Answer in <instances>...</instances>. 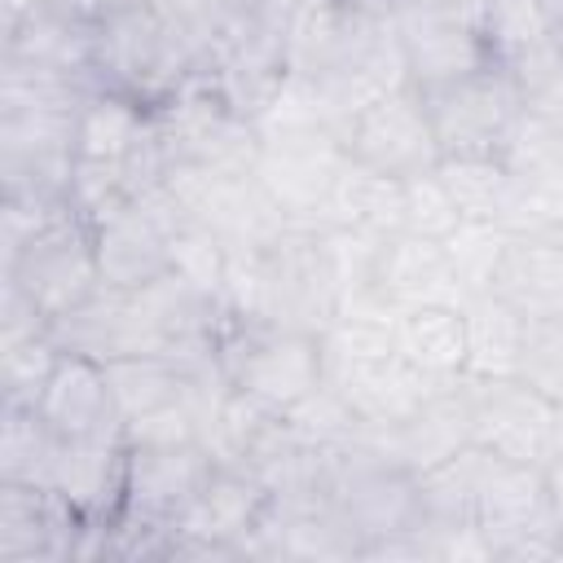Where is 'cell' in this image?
<instances>
[{
  "instance_id": "cb8c5ba5",
  "label": "cell",
  "mask_w": 563,
  "mask_h": 563,
  "mask_svg": "<svg viewBox=\"0 0 563 563\" xmlns=\"http://www.w3.org/2000/svg\"><path fill=\"white\" fill-rule=\"evenodd\" d=\"M440 180L453 194L462 224H497L501 229V207H506V185L510 172L497 154H466V158H440Z\"/></svg>"
},
{
  "instance_id": "9a60e30c",
  "label": "cell",
  "mask_w": 563,
  "mask_h": 563,
  "mask_svg": "<svg viewBox=\"0 0 563 563\" xmlns=\"http://www.w3.org/2000/svg\"><path fill=\"white\" fill-rule=\"evenodd\" d=\"M123 479H128V435H88V440H62L53 462V493L70 501L84 519H114L123 506Z\"/></svg>"
},
{
  "instance_id": "4dcf8cb0",
  "label": "cell",
  "mask_w": 563,
  "mask_h": 563,
  "mask_svg": "<svg viewBox=\"0 0 563 563\" xmlns=\"http://www.w3.org/2000/svg\"><path fill=\"white\" fill-rule=\"evenodd\" d=\"M545 484H550V501H554V519L563 528V444L554 449V457L545 462Z\"/></svg>"
},
{
  "instance_id": "44dd1931",
  "label": "cell",
  "mask_w": 563,
  "mask_h": 563,
  "mask_svg": "<svg viewBox=\"0 0 563 563\" xmlns=\"http://www.w3.org/2000/svg\"><path fill=\"white\" fill-rule=\"evenodd\" d=\"M462 317H466V374L462 378H515L523 317L497 295L466 299Z\"/></svg>"
},
{
  "instance_id": "d6a6232c",
  "label": "cell",
  "mask_w": 563,
  "mask_h": 563,
  "mask_svg": "<svg viewBox=\"0 0 563 563\" xmlns=\"http://www.w3.org/2000/svg\"><path fill=\"white\" fill-rule=\"evenodd\" d=\"M545 18H550V31H563V0H541Z\"/></svg>"
},
{
  "instance_id": "30bf717a",
  "label": "cell",
  "mask_w": 563,
  "mask_h": 563,
  "mask_svg": "<svg viewBox=\"0 0 563 563\" xmlns=\"http://www.w3.org/2000/svg\"><path fill=\"white\" fill-rule=\"evenodd\" d=\"M211 471H216V457L207 453L202 440H185V444H128V479H123L119 515L172 528L185 515V506L202 493Z\"/></svg>"
},
{
  "instance_id": "d6986e66",
  "label": "cell",
  "mask_w": 563,
  "mask_h": 563,
  "mask_svg": "<svg viewBox=\"0 0 563 563\" xmlns=\"http://www.w3.org/2000/svg\"><path fill=\"white\" fill-rule=\"evenodd\" d=\"M325 224L347 229V233H361L369 242H383L391 233H405V180L347 158V167L339 172V185H334Z\"/></svg>"
},
{
  "instance_id": "6da1fadb",
  "label": "cell",
  "mask_w": 563,
  "mask_h": 563,
  "mask_svg": "<svg viewBox=\"0 0 563 563\" xmlns=\"http://www.w3.org/2000/svg\"><path fill=\"white\" fill-rule=\"evenodd\" d=\"M198 70L194 48L167 22L154 0H119L92 18V62L88 84L136 97L141 106H163Z\"/></svg>"
},
{
  "instance_id": "7402d4cb",
  "label": "cell",
  "mask_w": 563,
  "mask_h": 563,
  "mask_svg": "<svg viewBox=\"0 0 563 563\" xmlns=\"http://www.w3.org/2000/svg\"><path fill=\"white\" fill-rule=\"evenodd\" d=\"M57 449H62V440L40 418L35 405H4L0 409V479L4 484L53 488Z\"/></svg>"
},
{
  "instance_id": "52a82bcc",
  "label": "cell",
  "mask_w": 563,
  "mask_h": 563,
  "mask_svg": "<svg viewBox=\"0 0 563 563\" xmlns=\"http://www.w3.org/2000/svg\"><path fill=\"white\" fill-rule=\"evenodd\" d=\"M471 400V444L506 462L545 466L563 444V405L519 378H462Z\"/></svg>"
},
{
  "instance_id": "83f0119b",
  "label": "cell",
  "mask_w": 563,
  "mask_h": 563,
  "mask_svg": "<svg viewBox=\"0 0 563 563\" xmlns=\"http://www.w3.org/2000/svg\"><path fill=\"white\" fill-rule=\"evenodd\" d=\"M57 356H62V347L48 334L0 343V400L4 405H35Z\"/></svg>"
},
{
  "instance_id": "603a6c76",
  "label": "cell",
  "mask_w": 563,
  "mask_h": 563,
  "mask_svg": "<svg viewBox=\"0 0 563 563\" xmlns=\"http://www.w3.org/2000/svg\"><path fill=\"white\" fill-rule=\"evenodd\" d=\"M106 378H110V391H114V405H119L123 422L145 418V413L185 396V369L172 356H158V352L106 361Z\"/></svg>"
},
{
  "instance_id": "5b68a950",
  "label": "cell",
  "mask_w": 563,
  "mask_h": 563,
  "mask_svg": "<svg viewBox=\"0 0 563 563\" xmlns=\"http://www.w3.org/2000/svg\"><path fill=\"white\" fill-rule=\"evenodd\" d=\"M4 282L18 286L53 325L70 308H79L92 290H101L92 224L75 211L57 216L48 229L26 238L18 255L4 260Z\"/></svg>"
},
{
  "instance_id": "7c38bea8",
  "label": "cell",
  "mask_w": 563,
  "mask_h": 563,
  "mask_svg": "<svg viewBox=\"0 0 563 563\" xmlns=\"http://www.w3.org/2000/svg\"><path fill=\"white\" fill-rule=\"evenodd\" d=\"M365 290H374L396 312L418 303H466V290L449 264L444 242L418 233H391L374 246Z\"/></svg>"
},
{
  "instance_id": "2e32d148",
  "label": "cell",
  "mask_w": 563,
  "mask_h": 563,
  "mask_svg": "<svg viewBox=\"0 0 563 563\" xmlns=\"http://www.w3.org/2000/svg\"><path fill=\"white\" fill-rule=\"evenodd\" d=\"M488 295L519 317H563V233H506Z\"/></svg>"
},
{
  "instance_id": "ffe728a7",
  "label": "cell",
  "mask_w": 563,
  "mask_h": 563,
  "mask_svg": "<svg viewBox=\"0 0 563 563\" xmlns=\"http://www.w3.org/2000/svg\"><path fill=\"white\" fill-rule=\"evenodd\" d=\"M145 128H150V106L110 88H88L75 119V154L92 163H123L132 145L145 136Z\"/></svg>"
},
{
  "instance_id": "4316f807",
  "label": "cell",
  "mask_w": 563,
  "mask_h": 563,
  "mask_svg": "<svg viewBox=\"0 0 563 563\" xmlns=\"http://www.w3.org/2000/svg\"><path fill=\"white\" fill-rule=\"evenodd\" d=\"M515 378L563 405V317H523Z\"/></svg>"
},
{
  "instance_id": "f1b7e54d",
  "label": "cell",
  "mask_w": 563,
  "mask_h": 563,
  "mask_svg": "<svg viewBox=\"0 0 563 563\" xmlns=\"http://www.w3.org/2000/svg\"><path fill=\"white\" fill-rule=\"evenodd\" d=\"M462 229V211L453 202V194L444 189L440 172H422V176H409L405 180V233H418V238H453Z\"/></svg>"
},
{
  "instance_id": "9c48e42d",
  "label": "cell",
  "mask_w": 563,
  "mask_h": 563,
  "mask_svg": "<svg viewBox=\"0 0 563 563\" xmlns=\"http://www.w3.org/2000/svg\"><path fill=\"white\" fill-rule=\"evenodd\" d=\"M325 383L339 391V400L352 409V418L361 422V431L369 427H391L405 422L409 413H418L435 391H444L440 383H431L427 374H418L405 356H396L391 347L383 352H361V356H325ZM453 387V383H449Z\"/></svg>"
},
{
  "instance_id": "e0dca14e",
  "label": "cell",
  "mask_w": 563,
  "mask_h": 563,
  "mask_svg": "<svg viewBox=\"0 0 563 563\" xmlns=\"http://www.w3.org/2000/svg\"><path fill=\"white\" fill-rule=\"evenodd\" d=\"M88 62H92V18H84L70 4L40 9V13L4 26V62L0 66L75 75L88 84Z\"/></svg>"
},
{
  "instance_id": "ba28073f",
  "label": "cell",
  "mask_w": 563,
  "mask_h": 563,
  "mask_svg": "<svg viewBox=\"0 0 563 563\" xmlns=\"http://www.w3.org/2000/svg\"><path fill=\"white\" fill-rule=\"evenodd\" d=\"M343 150L352 163H365L374 172H387L396 180L422 176L440 167V141L427 119V106L413 84L391 88L374 97L347 128H343Z\"/></svg>"
},
{
  "instance_id": "4fadbf2b",
  "label": "cell",
  "mask_w": 563,
  "mask_h": 563,
  "mask_svg": "<svg viewBox=\"0 0 563 563\" xmlns=\"http://www.w3.org/2000/svg\"><path fill=\"white\" fill-rule=\"evenodd\" d=\"M35 409L57 431V440H88V435L123 431L106 365L92 356H75V352L57 356Z\"/></svg>"
},
{
  "instance_id": "1f68e13d",
  "label": "cell",
  "mask_w": 563,
  "mask_h": 563,
  "mask_svg": "<svg viewBox=\"0 0 563 563\" xmlns=\"http://www.w3.org/2000/svg\"><path fill=\"white\" fill-rule=\"evenodd\" d=\"M57 4H70L75 9V0H4V26L22 22V18L40 13V9H57Z\"/></svg>"
},
{
  "instance_id": "d4e9b609",
  "label": "cell",
  "mask_w": 563,
  "mask_h": 563,
  "mask_svg": "<svg viewBox=\"0 0 563 563\" xmlns=\"http://www.w3.org/2000/svg\"><path fill=\"white\" fill-rule=\"evenodd\" d=\"M501 229L506 233H563V167L510 172Z\"/></svg>"
},
{
  "instance_id": "277c9868",
  "label": "cell",
  "mask_w": 563,
  "mask_h": 563,
  "mask_svg": "<svg viewBox=\"0 0 563 563\" xmlns=\"http://www.w3.org/2000/svg\"><path fill=\"white\" fill-rule=\"evenodd\" d=\"M325 501L361 537L365 550L374 541H387L396 532H409L413 519H418L413 471H405L391 457L374 453L365 440H352V444H334L330 449Z\"/></svg>"
},
{
  "instance_id": "5bb4252c",
  "label": "cell",
  "mask_w": 563,
  "mask_h": 563,
  "mask_svg": "<svg viewBox=\"0 0 563 563\" xmlns=\"http://www.w3.org/2000/svg\"><path fill=\"white\" fill-rule=\"evenodd\" d=\"M101 286L141 290L172 268V233L132 198L92 224Z\"/></svg>"
},
{
  "instance_id": "8992f818",
  "label": "cell",
  "mask_w": 563,
  "mask_h": 563,
  "mask_svg": "<svg viewBox=\"0 0 563 563\" xmlns=\"http://www.w3.org/2000/svg\"><path fill=\"white\" fill-rule=\"evenodd\" d=\"M418 97L427 106V119L435 128L444 158L501 154L506 132L515 128V119L523 110L519 88L501 66H479L449 84L418 88Z\"/></svg>"
},
{
  "instance_id": "f546056e",
  "label": "cell",
  "mask_w": 563,
  "mask_h": 563,
  "mask_svg": "<svg viewBox=\"0 0 563 563\" xmlns=\"http://www.w3.org/2000/svg\"><path fill=\"white\" fill-rule=\"evenodd\" d=\"M308 0H242V9L251 13V18H260L264 26H273V31H282L286 35V26L295 22V13L303 9Z\"/></svg>"
},
{
  "instance_id": "8fae6325",
  "label": "cell",
  "mask_w": 563,
  "mask_h": 563,
  "mask_svg": "<svg viewBox=\"0 0 563 563\" xmlns=\"http://www.w3.org/2000/svg\"><path fill=\"white\" fill-rule=\"evenodd\" d=\"M88 519L53 488L0 479V563L75 559Z\"/></svg>"
},
{
  "instance_id": "7a4b0ae2",
  "label": "cell",
  "mask_w": 563,
  "mask_h": 563,
  "mask_svg": "<svg viewBox=\"0 0 563 563\" xmlns=\"http://www.w3.org/2000/svg\"><path fill=\"white\" fill-rule=\"evenodd\" d=\"M216 356L229 387L268 413L295 409L303 396H312L325 383L321 334L295 325L229 317L216 334Z\"/></svg>"
},
{
  "instance_id": "484cf974",
  "label": "cell",
  "mask_w": 563,
  "mask_h": 563,
  "mask_svg": "<svg viewBox=\"0 0 563 563\" xmlns=\"http://www.w3.org/2000/svg\"><path fill=\"white\" fill-rule=\"evenodd\" d=\"M479 31H484L493 66H510L515 57L550 40V18L541 0H484Z\"/></svg>"
},
{
  "instance_id": "836d02e7",
  "label": "cell",
  "mask_w": 563,
  "mask_h": 563,
  "mask_svg": "<svg viewBox=\"0 0 563 563\" xmlns=\"http://www.w3.org/2000/svg\"><path fill=\"white\" fill-rule=\"evenodd\" d=\"M352 4H365V9H374V13H387V18H391V9H396V0H352Z\"/></svg>"
},
{
  "instance_id": "3957f363",
  "label": "cell",
  "mask_w": 563,
  "mask_h": 563,
  "mask_svg": "<svg viewBox=\"0 0 563 563\" xmlns=\"http://www.w3.org/2000/svg\"><path fill=\"white\" fill-rule=\"evenodd\" d=\"M347 167L343 136L325 123H268L260 128L255 180L290 224L321 229L339 172Z\"/></svg>"
},
{
  "instance_id": "ac0fdd59",
  "label": "cell",
  "mask_w": 563,
  "mask_h": 563,
  "mask_svg": "<svg viewBox=\"0 0 563 563\" xmlns=\"http://www.w3.org/2000/svg\"><path fill=\"white\" fill-rule=\"evenodd\" d=\"M391 352L405 356L418 374L449 387L466 374V317L457 303H418L400 308L391 321Z\"/></svg>"
}]
</instances>
